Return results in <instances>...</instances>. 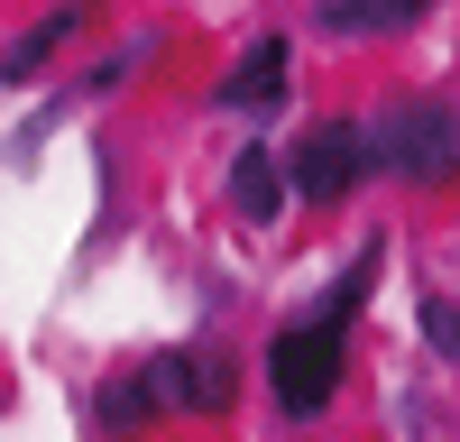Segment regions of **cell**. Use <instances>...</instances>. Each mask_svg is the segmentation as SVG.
Instances as JSON below:
<instances>
[{
    "label": "cell",
    "instance_id": "cell-1",
    "mask_svg": "<svg viewBox=\"0 0 460 442\" xmlns=\"http://www.w3.org/2000/svg\"><path fill=\"white\" fill-rule=\"evenodd\" d=\"M377 268H387V249H359L350 268L323 286V305H314V314H295L277 341H267V359H258V368H267V396H277V415H286V424L332 415L341 368H350V323H359V305H368Z\"/></svg>",
    "mask_w": 460,
    "mask_h": 442
},
{
    "label": "cell",
    "instance_id": "cell-2",
    "mask_svg": "<svg viewBox=\"0 0 460 442\" xmlns=\"http://www.w3.org/2000/svg\"><path fill=\"white\" fill-rule=\"evenodd\" d=\"M368 166L396 184H451L460 175V102L442 93H405L368 120Z\"/></svg>",
    "mask_w": 460,
    "mask_h": 442
},
{
    "label": "cell",
    "instance_id": "cell-3",
    "mask_svg": "<svg viewBox=\"0 0 460 442\" xmlns=\"http://www.w3.org/2000/svg\"><path fill=\"white\" fill-rule=\"evenodd\" d=\"M359 175H368V120H314L286 147V194L295 203H341V194H359Z\"/></svg>",
    "mask_w": 460,
    "mask_h": 442
},
{
    "label": "cell",
    "instance_id": "cell-4",
    "mask_svg": "<svg viewBox=\"0 0 460 442\" xmlns=\"http://www.w3.org/2000/svg\"><path fill=\"white\" fill-rule=\"evenodd\" d=\"M175 405V378H166V359H138V368H120V378H111L102 396H93V415H102V433H147Z\"/></svg>",
    "mask_w": 460,
    "mask_h": 442
},
{
    "label": "cell",
    "instance_id": "cell-5",
    "mask_svg": "<svg viewBox=\"0 0 460 442\" xmlns=\"http://www.w3.org/2000/svg\"><path fill=\"white\" fill-rule=\"evenodd\" d=\"M166 378H175V405H184V415H230V405H240V359H230L221 341L166 350Z\"/></svg>",
    "mask_w": 460,
    "mask_h": 442
},
{
    "label": "cell",
    "instance_id": "cell-6",
    "mask_svg": "<svg viewBox=\"0 0 460 442\" xmlns=\"http://www.w3.org/2000/svg\"><path fill=\"white\" fill-rule=\"evenodd\" d=\"M84 28H93V0H56L37 28H19V37H10V56H0V84H10V93H19V84H37V74H47V65L74 47V37H84Z\"/></svg>",
    "mask_w": 460,
    "mask_h": 442
},
{
    "label": "cell",
    "instance_id": "cell-7",
    "mask_svg": "<svg viewBox=\"0 0 460 442\" xmlns=\"http://www.w3.org/2000/svg\"><path fill=\"white\" fill-rule=\"evenodd\" d=\"M286 65H295V37H258V47L230 65L221 102H230V110H277V102H286Z\"/></svg>",
    "mask_w": 460,
    "mask_h": 442
},
{
    "label": "cell",
    "instance_id": "cell-8",
    "mask_svg": "<svg viewBox=\"0 0 460 442\" xmlns=\"http://www.w3.org/2000/svg\"><path fill=\"white\" fill-rule=\"evenodd\" d=\"M230 203H240V221H277V212L295 203L277 147H240V157H230Z\"/></svg>",
    "mask_w": 460,
    "mask_h": 442
},
{
    "label": "cell",
    "instance_id": "cell-9",
    "mask_svg": "<svg viewBox=\"0 0 460 442\" xmlns=\"http://www.w3.org/2000/svg\"><path fill=\"white\" fill-rule=\"evenodd\" d=\"M424 10H433V0H323V28L332 37H368V28H405Z\"/></svg>",
    "mask_w": 460,
    "mask_h": 442
},
{
    "label": "cell",
    "instance_id": "cell-10",
    "mask_svg": "<svg viewBox=\"0 0 460 442\" xmlns=\"http://www.w3.org/2000/svg\"><path fill=\"white\" fill-rule=\"evenodd\" d=\"M424 350L460 359V305H451V295H424Z\"/></svg>",
    "mask_w": 460,
    "mask_h": 442
}]
</instances>
